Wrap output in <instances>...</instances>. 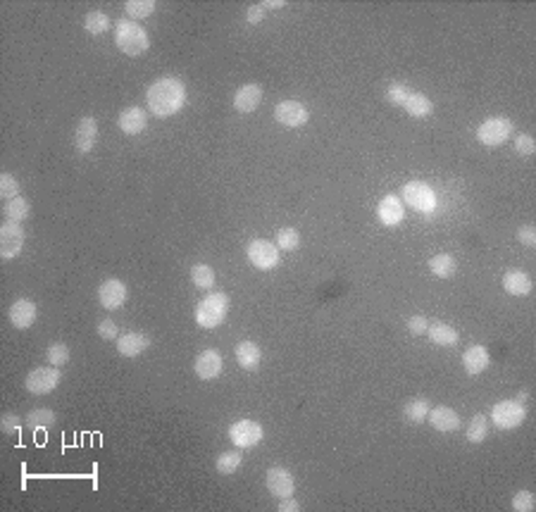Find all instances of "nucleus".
Instances as JSON below:
<instances>
[{"label":"nucleus","mask_w":536,"mask_h":512,"mask_svg":"<svg viewBox=\"0 0 536 512\" xmlns=\"http://www.w3.org/2000/svg\"><path fill=\"white\" fill-rule=\"evenodd\" d=\"M146 105L150 115L167 120L186 105V86L179 76H162L153 81L146 91Z\"/></svg>","instance_id":"1"},{"label":"nucleus","mask_w":536,"mask_h":512,"mask_svg":"<svg viewBox=\"0 0 536 512\" xmlns=\"http://www.w3.org/2000/svg\"><path fill=\"white\" fill-rule=\"evenodd\" d=\"M115 45L124 55L139 57L150 48V36L139 22H132V19L127 17V19H120L115 26Z\"/></svg>","instance_id":"2"},{"label":"nucleus","mask_w":536,"mask_h":512,"mask_svg":"<svg viewBox=\"0 0 536 512\" xmlns=\"http://www.w3.org/2000/svg\"><path fill=\"white\" fill-rule=\"evenodd\" d=\"M229 312V295L222 291H215L200 300L195 307V324L200 329H217L222 322L227 319Z\"/></svg>","instance_id":"3"},{"label":"nucleus","mask_w":536,"mask_h":512,"mask_svg":"<svg viewBox=\"0 0 536 512\" xmlns=\"http://www.w3.org/2000/svg\"><path fill=\"white\" fill-rule=\"evenodd\" d=\"M527 417V408L522 403H518L515 398L501 400L491 408V422L498 426L501 431H513L525 422Z\"/></svg>","instance_id":"4"},{"label":"nucleus","mask_w":536,"mask_h":512,"mask_svg":"<svg viewBox=\"0 0 536 512\" xmlns=\"http://www.w3.org/2000/svg\"><path fill=\"white\" fill-rule=\"evenodd\" d=\"M510 136H513V122L508 117H489L477 129V141L489 148L503 146Z\"/></svg>","instance_id":"5"},{"label":"nucleus","mask_w":536,"mask_h":512,"mask_svg":"<svg viewBox=\"0 0 536 512\" xmlns=\"http://www.w3.org/2000/svg\"><path fill=\"white\" fill-rule=\"evenodd\" d=\"M246 258L255 269H260V272H270V269L279 265V248H277V244H272V241L253 239L246 248Z\"/></svg>","instance_id":"6"},{"label":"nucleus","mask_w":536,"mask_h":512,"mask_svg":"<svg viewBox=\"0 0 536 512\" xmlns=\"http://www.w3.org/2000/svg\"><path fill=\"white\" fill-rule=\"evenodd\" d=\"M62 382V372L60 367H36V370H31L27 374V382H24V386H27L29 393H34V396H45V393L55 391L57 386H60Z\"/></svg>","instance_id":"7"},{"label":"nucleus","mask_w":536,"mask_h":512,"mask_svg":"<svg viewBox=\"0 0 536 512\" xmlns=\"http://www.w3.org/2000/svg\"><path fill=\"white\" fill-rule=\"evenodd\" d=\"M229 438L236 448H255L265 438V429L255 419H239L229 426Z\"/></svg>","instance_id":"8"},{"label":"nucleus","mask_w":536,"mask_h":512,"mask_svg":"<svg viewBox=\"0 0 536 512\" xmlns=\"http://www.w3.org/2000/svg\"><path fill=\"white\" fill-rule=\"evenodd\" d=\"M403 203L415 207L417 212H434L436 210V193L431 191L424 181H408L403 186Z\"/></svg>","instance_id":"9"},{"label":"nucleus","mask_w":536,"mask_h":512,"mask_svg":"<svg viewBox=\"0 0 536 512\" xmlns=\"http://www.w3.org/2000/svg\"><path fill=\"white\" fill-rule=\"evenodd\" d=\"M24 229L19 222H5L3 227H0V258L5 262L15 260L19 253H22L24 248Z\"/></svg>","instance_id":"10"},{"label":"nucleus","mask_w":536,"mask_h":512,"mask_svg":"<svg viewBox=\"0 0 536 512\" xmlns=\"http://www.w3.org/2000/svg\"><path fill=\"white\" fill-rule=\"evenodd\" d=\"M274 120L282 124V127L298 129V127H303V124H308L310 110L300 101H282L277 108H274Z\"/></svg>","instance_id":"11"},{"label":"nucleus","mask_w":536,"mask_h":512,"mask_svg":"<svg viewBox=\"0 0 536 512\" xmlns=\"http://www.w3.org/2000/svg\"><path fill=\"white\" fill-rule=\"evenodd\" d=\"M127 298H129L127 284L120 279H106L98 286V303L106 307V310H120L127 303Z\"/></svg>","instance_id":"12"},{"label":"nucleus","mask_w":536,"mask_h":512,"mask_svg":"<svg viewBox=\"0 0 536 512\" xmlns=\"http://www.w3.org/2000/svg\"><path fill=\"white\" fill-rule=\"evenodd\" d=\"M222 367H224V360H222L219 351H215V348H207V351L198 353L193 360V372H195V377L203 379V382H212V379H217L222 374Z\"/></svg>","instance_id":"13"},{"label":"nucleus","mask_w":536,"mask_h":512,"mask_svg":"<svg viewBox=\"0 0 536 512\" xmlns=\"http://www.w3.org/2000/svg\"><path fill=\"white\" fill-rule=\"evenodd\" d=\"M293 489H296V482H293V474L286 467H279V465H274L267 472V491L274 496V498H289L293 496Z\"/></svg>","instance_id":"14"},{"label":"nucleus","mask_w":536,"mask_h":512,"mask_svg":"<svg viewBox=\"0 0 536 512\" xmlns=\"http://www.w3.org/2000/svg\"><path fill=\"white\" fill-rule=\"evenodd\" d=\"M150 348V336L143 331H127L117 339V351L124 358H139Z\"/></svg>","instance_id":"15"},{"label":"nucleus","mask_w":536,"mask_h":512,"mask_svg":"<svg viewBox=\"0 0 536 512\" xmlns=\"http://www.w3.org/2000/svg\"><path fill=\"white\" fill-rule=\"evenodd\" d=\"M377 217H379V222H382L384 227H398L405 220L403 200L398 198V195H384V198L379 200Z\"/></svg>","instance_id":"16"},{"label":"nucleus","mask_w":536,"mask_h":512,"mask_svg":"<svg viewBox=\"0 0 536 512\" xmlns=\"http://www.w3.org/2000/svg\"><path fill=\"white\" fill-rule=\"evenodd\" d=\"M98 141V122L93 117H81L79 124H76V131H74V148L76 153L86 155L93 150Z\"/></svg>","instance_id":"17"},{"label":"nucleus","mask_w":536,"mask_h":512,"mask_svg":"<svg viewBox=\"0 0 536 512\" xmlns=\"http://www.w3.org/2000/svg\"><path fill=\"white\" fill-rule=\"evenodd\" d=\"M36 314H38V307H36L34 300L19 298V300H15V303L10 305L8 317H10V322H12V326H15V329H29V326L36 322Z\"/></svg>","instance_id":"18"},{"label":"nucleus","mask_w":536,"mask_h":512,"mask_svg":"<svg viewBox=\"0 0 536 512\" xmlns=\"http://www.w3.org/2000/svg\"><path fill=\"white\" fill-rule=\"evenodd\" d=\"M117 124H120V129L124 131V134L136 136L148 127V115H146V110L139 108V105H132V108L122 110L120 117H117Z\"/></svg>","instance_id":"19"},{"label":"nucleus","mask_w":536,"mask_h":512,"mask_svg":"<svg viewBox=\"0 0 536 512\" xmlns=\"http://www.w3.org/2000/svg\"><path fill=\"white\" fill-rule=\"evenodd\" d=\"M260 101H263V86L260 84H244L236 93H234V108L239 110V113H255L258 110Z\"/></svg>","instance_id":"20"},{"label":"nucleus","mask_w":536,"mask_h":512,"mask_svg":"<svg viewBox=\"0 0 536 512\" xmlns=\"http://www.w3.org/2000/svg\"><path fill=\"white\" fill-rule=\"evenodd\" d=\"M429 424L434 426L436 431H443V434H450V431L460 429V415L448 408V405H439V408H431L429 410Z\"/></svg>","instance_id":"21"},{"label":"nucleus","mask_w":536,"mask_h":512,"mask_svg":"<svg viewBox=\"0 0 536 512\" xmlns=\"http://www.w3.org/2000/svg\"><path fill=\"white\" fill-rule=\"evenodd\" d=\"M491 365V355H489L486 346H469L465 353H462V367H465L467 374H477L486 372V367Z\"/></svg>","instance_id":"22"},{"label":"nucleus","mask_w":536,"mask_h":512,"mask_svg":"<svg viewBox=\"0 0 536 512\" xmlns=\"http://www.w3.org/2000/svg\"><path fill=\"white\" fill-rule=\"evenodd\" d=\"M234 355H236V363L241 370L255 372L260 367V360H263V351H260V346L253 343V341H241V343L234 348Z\"/></svg>","instance_id":"23"},{"label":"nucleus","mask_w":536,"mask_h":512,"mask_svg":"<svg viewBox=\"0 0 536 512\" xmlns=\"http://www.w3.org/2000/svg\"><path fill=\"white\" fill-rule=\"evenodd\" d=\"M503 288L510 293V295H518V298H522V295H529L532 293V279H529V274L520 272V269H508L506 274H503Z\"/></svg>","instance_id":"24"},{"label":"nucleus","mask_w":536,"mask_h":512,"mask_svg":"<svg viewBox=\"0 0 536 512\" xmlns=\"http://www.w3.org/2000/svg\"><path fill=\"white\" fill-rule=\"evenodd\" d=\"M401 108L410 117H417V120H422V117H429L431 115V110H434V103H431L424 93H420V91H410Z\"/></svg>","instance_id":"25"},{"label":"nucleus","mask_w":536,"mask_h":512,"mask_svg":"<svg viewBox=\"0 0 536 512\" xmlns=\"http://www.w3.org/2000/svg\"><path fill=\"white\" fill-rule=\"evenodd\" d=\"M427 336L431 343L441 346V348H448V346H455L457 343V331L453 329L446 322H434V324L427 326Z\"/></svg>","instance_id":"26"},{"label":"nucleus","mask_w":536,"mask_h":512,"mask_svg":"<svg viewBox=\"0 0 536 512\" xmlns=\"http://www.w3.org/2000/svg\"><path fill=\"white\" fill-rule=\"evenodd\" d=\"M429 410H431V405L427 398H413L403 405V417L413 424H422L424 419H427Z\"/></svg>","instance_id":"27"},{"label":"nucleus","mask_w":536,"mask_h":512,"mask_svg":"<svg viewBox=\"0 0 536 512\" xmlns=\"http://www.w3.org/2000/svg\"><path fill=\"white\" fill-rule=\"evenodd\" d=\"M429 269H431V274H434V277H439V279H448V277H453V274H455L457 262H455L453 255H448V253H439V255H434V258L429 260Z\"/></svg>","instance_id":"28"},{"label":"nucleus","mask_w":536,"mask_h":512,"mask_svg":"<svg viewBox=\"0 0 536 512\" xmlns=\"http://www.w3.org/2000/svg\"><path fill=\"white\" fill-rule=\"evenodd\" d=\"M3 212L10 222H19V224H22V222L29 217L31 205H29V200L24 198V195H17V198H12V200H5Z\"/></svg>","instance_id":"29"},{"label":"nucleus","mask_w":536,"mask_h":512,"mask_svg":"<svg viewBox=\"0 0 536 512\" xmlns=\"http://www.w3.org/2000/svg\"><path fill=\"white\" fill-rule=\"evenodd\" d=\"M215 269L210 265H205V262H198V265L191 267V281L195 288H200V291H210L215 286Z\"/></svg>","instance_id":"30"},{"label":"nucleus","mask_w":536,"mask_h":512,"mask_svg":"<svg viewBox=\"0 0 536 512\" xmlns=\"http://www.w3.org/2000/svg\"><path fill=\"white\" fill-rule=\"evenodd\" d=\"M241 465H244L241 450H224V453H219L217 460H215V467H217L219 474H234Z\"/></svg>","instance_id":"31"},{"label":"nucleus","mask_w":536,"mask_h":512,"mask_svg":"<svg viewBox=\"0 0 536 512\" xmlns=\"http://www.w3.org/2000/svg\"><path fill=\"white\" fill-rule=\"evenodd\" d=\"M24 424H27L29 429H48V426L55 424V412L50 408H34L24 417Z\"/></svg>","instance_id":"32"},{"label":"nucleus","mask_w":536,"mask_h":512,"mask_svg":"<svg viewBox=\"0 0 536 512\" xmlns=\"http://www.w3.org/2000/svg\"><path fill=\"white\" fill-rule=\"evenodd\" d=\"M465 436H467L469 443H484L486 441V436H489V419L484 415H474L467 422Z\"/></svg>","instance_id":"33"},{"label":"nucleus","mask_w":536,"mask_h":512,"mask_svg":"<svg viewBox=\"0 0 536 512\" xmlns=\"http://www.w3.org/2000/svg\"><path fill=\"white\" fill-rule=\"evenodd\" d=\"M84 29L89 31L91 36H101L110 29V17L101 10H91L86 17H84Z\"/></svg>","instance_id":"34"},{"label":"nucleus","mask_w":536,"mask_h":512,"mask_svg":"<svg viewBox=\"0 0 536 512\" xmlns=\"http://www.w3.org/2000/svg\"><path fill=\"white\" fill-rule=\"evenodd\" d=\"M124 10L132 22H139V19H146L155 12V3L153 0H127L124 3Z\"/></svg>","instance_id":"35"},{"label":"nucleus","mask_w":536,"mask_h":512,"mask_svg":"<svg viewBox=\"0 0 536 512\" xmlns=\"http://www.w3.org/2000/svg\"><path fill=\"white\" fill-rule=\"evenodd\" d=\"M274 239H277V248H279V251H286V253L296 251V248L300 246V234H298L293 227H284V229H279Z\"/></svg>","instance_id":"36"},{"label":"nucleus","mask_w":536,"mask_h":512,"mask_svg":"<svg viewBox=\"0 0 536 512\" xmlns=\"http://www.w3.org/2000/svg\"><path fill=\"white\" fill-rule=\"evenodd\" d=\"M45 358H48V363L53 367H64L69 363V348L60 343V341H55V343L48 346V353H45Z\"/></svg>","instance_id":"37"},{"label":"nucleus","mask_w":536,"mask_h":512,"mask_svg":"<svg viewBox=\"0 0 536 512\" xmlns=\"http://www.w3.org/2000/svg\"><path fill=\"white\" fill-rule=\"evenodd\" d=\"M408 93H410V89H408V84L405 81H391L387 86V93H384V98H387L391 105H403L405 98H408Z\"/></svg>","instance_id":"38"},{"label":"nucleus","mask_w":536,"mask_h":512,"mask_svg":"<svg viewBox=\"0 0 536 512\" xmlns=\"http://www.w3.org/2000/svg\"><path fill=\"white\" fill-rule=\"evenodd\" d=\"M0 195H3L5 200H12L19 195V181L15 179V174L10 172L0 174Z\"/></svg>","instance_id":"39"},{"label":"nucleus","mask_w":536,"mask_h":512,"mask_svg":"<svg viewBox=\"0 0 536 512\" xmlns=\"http://www.w3.org/2000/svg\"><path fill=\"white\" fill-rule=\"evenodd\" d=\"M515 512H532L536 508V498L532 491H518L513 496V505H510Z\"/></svg>","instance_id":"40"},{"label":"nucleus","mask_w":536,"mask_h":512,"mask_svg":"<svg viewBox=\"0 0 536 512\" xmlns=\"http://www.w3.org/2000/svg\"><path fill=\"white\" fill-rule=\"evenodd\" d=\"M98 336L106 339V341H117L120 339V326H117L115 319H101L98 322Z\"/></svg>","instance_id":"41"},{"label":"nucleus","mask_w":536,"mask_h":512,"mask_svg":"<svg viewBox=\"0 0 536 512\" xmlns=\"http://www.w3.org/2000/svg\"><path fill=\"white\" fill-rule=\"evenodd\" d=\"M0 429H3V434H10L15 436L19 429H22V419L15 412H5L3 417H0Z\"/></svg>","instance_id":"42"},{"label":"nucleus","mask_w":536,"mask_h":512,"mask_svg":"<svg viewBox=\"0 0 536 512\" xmlns=\"http://www.w3.org/2000/svg\"><path fill=\"white\" fill-rule=\"evenodd\" d=\"M515 153L525 155V157L534 155L536 153V141L529 134H520L518 139H515Z\"/></svg>","instance_id":"43"},{"label":"nucleus","mask_w":536,"mask_h":512,"mask_svg":"<svg viewBox=\"0 0 536 512\" xmlns=\"http://www.w3.org/2000/svg\"><path fill=\"white\" fill-rule=\"evenodd\" d=\"M427 326L429 322L424 314H413V317L408 319V331L413 334V336H422V334H427Z\"/></svg>","instance_id":"44"},{"label":"nucleus","mask_w":536,"mask_h":512,"mask_svg":"<svg viewBox=\"0 0 536 512\" xmlns=\"http://www.w3.org/2000/svg\"><path fill=\"white\" fill-rule=\"evenodd\" d=\"M518 241H520L522 246L534 248V246H536V229H534L532 224L520 227V229H518Z\"/></svg>","instance_id":"45"},{"label":"nucleus","mask_w":536,"mask_h":512,"mask_svg":"<svg viewBox=\"0 0 536 512\" xmlns=\"http://www.w3.org/2000/svg\"><path fill=\"white\" fill-rule=\"evenodd\" d=\"M265 15H267V10L263 8V5H251V8L246 10V22L251 24V26H255V24H260L265 19Z\"/></svg>","instance_id":"46"},{"label":"nucleus","mask_w":536,"mask_h":512,"mask_svg":"<svg viewBox=\"0 0 536 512\" xmlns=\"http://www.w3.org/2000/svg\"><path fill=\"white\" fill-rule=\"evenodd\" d=\"M279 512H300V503L296 501V498H282V503L277 505Z\"/></svg>","instance_id":"47"},{"label":"nucleus","mask_w":536,"mask_h":512,"mask_svg":"<svg viewBox=\"0 0 536 512\" xmlns=\"http://www.w3.org/2000/svg\"><path fill=\"white\" fill-rule=\"evenodd\" d=\"M260 5H263L265 10H282L286 3L284 0H265V3H260Z\"/></svg>","instance_id":"48"},{"label":"nucleus","mask_w":536,"mask_h":512,"mask_svg":"<svg viewBox=\"0 0 536 512\" xmlns=\"http://www.w3.org/2000/svg\"><path fill=\"white\" fill-rule=\"evenodd\" d=\"M515 400H518V403H522V405H525L527 400H529V393H527V391H520V393H518V398H515Z\"/></svg>","instance_id":"49"}]
</instances>
